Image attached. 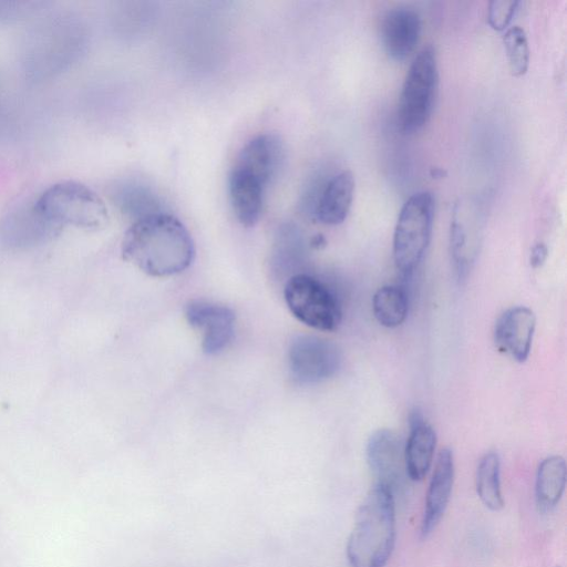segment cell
<instances>
[{"instance_id":"cell-3","label":"cell","mask_w":567,"mask_h":567,"mask_svg":"<svg viewBox=\"0 0 567 567\" xmlns=\"http://www.w3.org/2000/svg\"><path fill=\"white\" fill-rule=\"evenodd\" d=\"M33 207L59 228L71 225L97 230L104 228L110 220L106 204L99 194L75 181H63L49 186L37 198Z\"/></svg>"},{"instance_id":"cell-22","label":"cell","mask_w":567,"mask_h":567,"mask_svg":"<svg viewBox=\"0 0 567 567\" xmlns=\"http://www.w3.org/2000/svg\"><path fill=\"white\" fill-rule=\"evenodd\" d=\"M503 43L511 73L514 76L524 75L528 70L530 58L528 39L524 29L518 25L508 28L503 35Z\"/></svg>"},{"instance_id":"cell-10","label":"cell","mask_w":567,"mask_h":567,"mask_svg":"<svg viewBox=\"0 0 567 567\" xmlns=\"http://www.w3.org/2000/svg\"><path fill=\"white\" fill-rule=\"evenodd\" d=\"M286 158L285 143L278 134L265 133L251 138L238 153L234 166L268 187L279 175Z\"/></svg>"},{"instance_id":"cell-21","label":"cell","mask_w":567,"mask_h":567,"mask_svg":"<svg viewBox=\"0 0 567 567\" xmlns=\"http://www.w3.org/2000/svg\"><path fill=\"white\" fill-rule=\"evenodd\" d=\"M476 491L482 503L491 511L504 506L501 489V461L495 452L486 453L477 465Z\"/></svg>"},{"instance_id":"cell-18","label":"cell","mask_w":567,"mask_h":567,"mask_svg":"<svg viewBox=\"0 0 567 567\" xmlns=\"http://www.w3.org/2000/svg\"><path fill=\"white\" fill-rule=\"evenodd\" d=\"M266 189L254 176L231 167L228 178L229 200L235 217L243 226L252 227L258 223Z\"/></svg>"},{"instance_id":"cell-1","label":"cell","mask_w":567,"mask_h":567,"mask_svg":"<svg viewBox=\"0 0 567 567\" xmlns=\"http://www.w3.org/2000/svg\"><path fill=\"white\" fill-rule=\"evenodd\" d=\"M123 258L153 277L183 272L194 260L195 245L175 216L155 212L137 218L124 234Z\"/></svg>"},{"instance_id":"cell-4","label":"cell","mask_w":567,"mask_h":567,"mask_svg":"<svg viewBox=\"0 0 567 567\" xmlns=\"http://www.w3.org/2000/svg\"><path fill=\"white\" fill-rule=\"evenodd\" d=\"M435 200L427 190L411 195L402 205L393 234V259L403 277H410L430 244Z\"/></svg>"},{"instance_id":"cell-2","label":"cell","mask_w":567,"mask_h":567,"mask_svg":"<svg viewBox=\"0 0 567 567\" xmlns=\"http://www.w3.org/2000/svg\"><path fill=\"white\" fill-rule=\"evenodd\" d=\"M395 543L394 494L375 484L360 505L347 544L351 567H384Z\"/></svg>"},{"instance_id":"cell-17","label":"cell","mask_w":567,"mask_h":567,"mask_svg":"<svg viewBox=\"0 0 567 567\" xmlns=\"http://www.w3.org/2000/svg\"><path fill=\"white\" fill-rule=\"evenodd\" d=\"M410 433L404 444L406 476L421 481L431 468L436 446V434L419 411L410 414Z\"/></svg>"},{"instance_id":"cell-5","label":"cell","mask_w":567,"mask_h":567,"mask_svg":"<svg viewBox=\"0 0 567 567\" xmlns=\"http://www.w3.org/2000/svg\"><path fill=\"white\" fill-rule=\"evenodd\" d=\"M439 87L437 58L433 47H424L406 72L399 105L398 123L405 134L419 132L429 122Z\"/></svg>"},{"instance_id":"cell-8","label":"cell","mask_w":567,"mask_h":567,"mask_svg":"<svg viewBox=\"0 0 567 567\" xmlns=\"http://www.w3.org/2000/svg\"><path fill=\"white\" fill-rule=\"evenodd\" d=\"M341 352L330 340L297 336L288 350L289 368L300 383H318L333 377L341 365Z\"/></svg>"},{"instance_id":"cell-16","label":"cell","mask_w":567,"mask_h":567,"mask_svg":"<svg viewBox=\"0 0 567 567\" xmlns=\"http://www.w3.org/2000/svg\"><path fill=\"white\" fill-rule=\"evenodd\" d=\"M454 483V457L450 449H442L437 455L429 484L421 524L422 536H427L443 517L450 502Z\"/></svg>"},{"instance_id":"cell-7","label":"cell","mask_w":567,"mask_h":567,"mask_svg":"<svg viewBox=\"0 0 567 567\" xmlns=\"http://www.w3.org/2000/svg\"><path fill=\"white\" fill-rule=\"evenodd\" d=\"M483 215L477 203L460 198L453 205L450 223V251L458 281L466 279L480 254Z\"/></svg>"},{"instance_id":"cell-13","label":"cell","mask_w":567,"mask_h":567,"mask_svg":"<svg viewBox=\"0 0 567 567\" xmlns=\"http://www.w3.org/2000/svg\"><path fill=\"white\" fill-rule=\"evenodd\" d=\"M420 14L410 7L389 10L381 21V41L388 55L396 61L406 59L421 35Z\"/></svg>"},{"instance_id":"cell-20","label":"cell","mask_w":567,"mask_h":567,"mask_svg":"<svg viewBox=\"0 0 567 567\" xmlns=\"http://www.w3.org/2000/svg\"><path fill=\"white\" fill-rule=\"evenodd\" d=\"M372 311L377 321L385 328L401 326L409 312V297L399 286H383L372 298Z\"/></svg>"},{"instance_id":"cell-6","label":"cell","mask_w":567,"mask_h":567,"mask_svg":"<svg viewBox=\"0 0 567 567\" xmlns=\"http://www.w3.org/2000/svg\"><path fill=\"white\" fill-rule=\"evenodd\" d=\"M284 296L290 312L306 326L321 331H333L339 327L342 319L340 302L320 279L296 274L287 280Z\"/></svg>"},{"instance_id":"cell-14","label":"cell","mask_w":567,"mask_h":567,"mask_svg":"<svg viewBox=\"0 0 567 567\" xmlns=\"http://www.w3.org/2000/svg\"><path fill=\"white\" fill-rule=\"evenodd\" d=\"M355 182L351 171L331 174L316 202L311 218L328 226L342 224L351 209Z\"/></svg>"},{"instance_id":"cell-11","label":"cell","mask_w":567,"mask_h":567,"mask_svg":"<svg viewBox=\"0 0 567 567\" xmlns=\"http://www.w3.org/2000/svg\"><path fill=\"white\" fill-rule=\"evenodd\" d=\"M185 316L188 323L202 332V348L205 353H218L230 342L235 315L228 307L194 300L186 306Z\"/></svg>"},{"instance_id":"cell-9","label":"cell","mask_w":567,"mask_h":567,"mask_svg":"<svg viewBox=\"0 0 567 567\" xmlns=\"http://www.w3.org/2000/svg\"><path fill=\"white\" fill-rule=\"evenodd\" d=\"M367 461L377 484L393 494L406 476L404 443L401 436L389 429H381L371 434L367 444Z\"/></svg>"},{"instance_id":"cell-24","label":"cell","mask_w":567,"mask_h":567,"mask_svg":"<svg viewBox=\"0 0 567 567\" xmlns=\"http://www.w3.org/2000/svg\"><path fill=\"white\" fill-rule=\"evenodd\" d=\"M548 257V248L546 244L538 241L532 249L529 255V262L533 268L542 267Z\"/></svg>"},{"instance_id":"cell-15","label":"cell","mask_w":567,"mask_h":567,"mask_svg":"<svg viewBox=\"0 0 567 567\" xmlns=\"http://www.w3.org/2000/svg\"><path fill=\"white\" fill-rule=\"evenodd\" d=\"M60 229L43 218L32 205L1 221L0 243L11 249H28L52 238Z\"/></svg>"},{"instance_id":"cell-19","label":"cell","mask_w":567,"mask_h":567,"mask_svg":"<svg viewBox=\"0 0 567 567\" xmlns=\"http://www.w3.org/2000/svg\"><path fill=\"white\" fill-rule=\"evenodd\" d=\"M566 486V462L553 455L542 461L536 474L535 495L540 512L547 513L557 506Z\"/></svg>"},{"instance_id":"cell-12","label":"cell","mask_w":567,"mask_h":567,"mask_svg":"<svg viewBox=\"0 0 567 567\" xmlns=\"http://www.w3.org/2000/svg\"><path fill=\"white\" fill-rule=\"evenodd\" d=\"M536 316L532 309L516 306L504 311L495 322L496 348L517 362L527 360L534 339Z\"/></svg>"},{"instance_id":"cell-23","label":"cell","mask_w":567,"mask_h":567,"mask_svg":"<svg viewBox=\"0 0 567 567\" xmlns=\"http://www.w3.org/2000/svg\"><path fill=\"white\" fill-rule=\"evenodd\" d=\"M516 0H495L489 2L487 9V22L495 31L507 30L519 6Z\"/></svg>"}]
</instances>
